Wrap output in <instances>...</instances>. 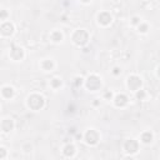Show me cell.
Wrapping results in <instances>:
<instances>
[{
    "instance_id": "24",
    "label": "cell",
    "mask_w": 160,
    "mask_h": 160,
    "mask_svg": "<svg viewBox=\"0 0 160 160\" xmlns=\"http://www.w3.org/2000/svg\"><path fill=\"white\" fill-rule=\"evenodd\" d=\"M8 158V150L5 146H0V160H5Z\"/></svg>"
},
{
    "instance_id": "10",
    "label": "cell",
    "mask_w": 160,
    "mask_h": 160,
    "mask_svg": "<svg viewBox=\"0 0 160 160\" xmlns=\"http://www.w3.org/2000/svg\"><path fill=\"white\" fill-rule=\"evenodd\" d=\"M0 129H1V132L2 134L11 132L15 129V121H14V119L10 118V116L1 119V121H0Z\"/></svg>"
},
{
    "instance_id": "2",
    "label": "cell",
    "mask_w": 160,
    "mask_h": 160,
    "mask_svg": "<svg viewBox=\"0 0 160 160\" xmlns=\"http://www.w3.org/2000/svg\"><path fill=\"white\" fill-rule=\"evenodd\" d=\"M90 40V34L88 30L85 29H76L72 35H71V41L74 45L79 46V48H84L89 44Z\"/></svg>"
},
{
    "instance_id": "15",
    "label": "cell",
    "mask_w": 160,
    "mask_h": 160,
    "mask_svg": "<svg viewBox=\"0 0 160 160\" xmlns=\"http://www.w3.org/2000/svg\"><path fill=\"white\" fill-rule=\"evenodd\" d=\"M55 66H56V64H55V61H54L52 59H44V60H41V62H40V68H41L44 71H46V72L52 71V70L55 69Z\"/></svg>"
},
{
    "instance_id": "22",
    "label": "cell",
    "mask_w": 160,
    "mask_h": 160,
    "mask_svg": "<svg viewBox=\"0 0 160 160\" xmlns=\"http://www.w3.org/2000/svg\"><path fill=\"white\" fill-rule=\"evenodd\" d=\"M114 96H115V94L112 92V91H110V90H105L104 92H102V99L104 100H108V101H112V99H114Z\"/></svg>"
},
{
    "instance_id": "12",
    "label": "cell",
    "mask_w": 160,
    "mask_h": 160,
    "mask_svg": "<svg viewBox=\"0 0 160 160\" xmlns=\"http://www.w3.org/2000/svg\"><path fill=\"white\" fill-rule=\"evenodd\" d=\"M0 94H1V98L4 100H11L15 96V89L11 85H2Z\"/></svg>"
},
{
    "instance_id": "5",
    "label": "cell",
    "mask_w": 160,
    "mask_h": 160,
    "mask_svg": "<svg viewBox=\"0 0 160 160\" xmlns=\"http://www.w3.org/2000/svg\"><path fill=\"white\" fill-rule=\"evenodd\" d=\"M100 138H101L100 132L96 129H92V128L88 129L82 135V139H84L85 144L89 145V146H95L100 141Z\"/></svg>"
},
{
    "instance_id": "9",
    "label": "cell",
    "mask_w": 160,
    "mask_h": 160,
    "mask_svg": "<svg viewBox=\"0 0 160 160\" xmlns=\"http://www.w3.org/2000/svg\"><path fill=\"white\" fill-rule=\"evenodd\" d=\"M9 58L15 61V62H19V61H22L24 58H25V50L24 48L21 46H12L9 51Z\"/></svg>"
},
{
    "instance_id": "20",
    "label": "cell",
    "mask_w": 160,
    "mask_h": 160,
    "mask_svg": "<svg viewBox=\"0 0 160 160\" xmlns=\"http://www.w3.org/2000/svg\"><path fill=\"white\" fill-rule=\"evenodd\" d=\"M141 21H142V20H141V18H140L139 15H134V16H131V19H130V25L136 28Z\"/></svg>"
},
{
    "instance_id": "4",
    "label": "cell",
    "mask_w": 160,
    "mask_h": 160,
    "mask_svg": "<svg viewBox=\"0 0 160 160\" xmlns=\"http://www.w3.org/2000/svg\"><path fill=\"white\" fill-rule=\"evenodd\" d=\"M122 150H124V152L126 155L132 156V155L139 152V150H140V141L136 140V139H132V138L126 139L124 141V144H122Z\"/></svg>"
},
{
    "instance_id": "7",
    "label": "cell",
    "mask_w": 160,
    "mask_h": 160,
    "mask_svg": "<svg viewBox=\"0 0 160 160\" xmlns=\"http://www.w3.org/2000/svg\"><path fill=\"white\" fill-rule=\"evenodd\" d=\"M14 32H15V25H14L12 21L6 20V21L1 22V25H0V35L2 38H10V36H12Z\"/></svg>"
},
{
    "instance_id": "11",
    "label": "cell",
    "mask_w": 160,
    "mask_h": 160,
    "mask_svg": "<svg viewBox=\"0 0 160 160\" xmlns=\"http://www.w3.org/2000/svg\"><path fill=\"white\" fill-rule=\"evenodd\" d=\"M112 104L115 108H125L128 104H129V98L126 94L124 92H119V94H115L114 99H112Z\"/></svg>"
},
{
    "instance_id": "21",
    "label": "cell",
    "mask_w": 160,
    "mask_h": 160,
    "mask_svg": "<svg viewBox=\"0 0 160 160\" xmlns=\"http://www.w3.org/2000/svg\"><path fill=\"white\" fill-rule=\"evenodd\" d=\"M85 84V79L82 78V76H75L74 78V85L76 86V88H80V86H82Z\"/></svg>"
},
{
    "instance_id": "13",
    "label": "cell",
    "mask_w": 160,
    "mask_h": 160,
    "mask_svg": "<svg viewBox=\"0 0 160 160\" xmlns=\"http://www.w3.org/2000/svg\"><path fill=\"white\" fill-rule=\"evenodd\" d=\"M61 151H62V155L65 158H74L76 155V146L72 142H68L62 146Z\"/></svg>"
},
{
    "instance_id": "8",
    "label": "cell",
    "mask_w": 160,
    "mask_h": 160,
    "mask_svg": "<svg viewBox=\"0 0 160 160\" xmlns=\"http://www.w3.org/2000/svg\"><path fill=\"white\" fill-rule=\"evenodd\" d=\"M96 22H98L100 26L106 28V26H109V25L112 22V15H111L109 11H106V10L100 11V12L96 15Z\"/></svg>"
},
{
    "instance_id": "17",
    "label": "cell",
    "mask_w": 160,
    "mask_h": 160,
    "mask_svg": "<svg viewBox=\"0 0 160 160\" xmlns=\"http://www.w3.org/2000/svg\"><path fill=\"white\" fill-rule=\"evenodd\" d=\"M61 86H62V80H61L60 78L55 76V78L50 79V88H51V89L58 90V89H60Z\"/></svg>"
},
{
    "instance_id": "3",
    "label": "cell",
    "mask_w": 160,
    "mask_h": 160,
    "mask_svg": "<svg viewBox=\"0 0 160 160\" xmlns=\"http://www.w3.org/2000/svg\"><path fill=\"white\" fill-rule=\"evenodd\" d=\"M84 86L86 88V90L89 91H99L102 86V79L101 76H99L98 74H89L85 78V84Z\"/></svg>"
},
{
    "instance_id": "18",
    "label": "cell",
    "mask_w": 160,
    "mask_h": 160,
    "mask_svg": "<svg viewBox=\"0 0 160 160\" xmlns=\"http://www.w3.org/2000/svg\"><path fill=\"white\" fill-rule=\"evenodd\" d=\"M136 29H138V31H139L140 34H148V31L150 30L149 24H148V22H145V21H141V22L136 26Z\"/></svg>"
},
{
    "instance_id": "25",
    "label": "cell",
    "mask_w": 160,
    "mask_h": 160,
    "mask_svg": "<svg viewBox=\"0 0 160 160\" xmlns=\"http://www.w3.org/2000/svg\"><path fill=\"white\" fill-rule=\"evenodd\" d=\"M111 74H112L114 76H119V75L121 74V68H120V66H114L112 70H111Z\"/></svg>"
},
{
    "instance_id": "16",
    "label": "cell",
    "mask_w": 160,
    "mask_h": 160,
    "mask_svg": "<svg viewBox=\"0 0 160 160\" xmlns=\"http://www.w3.org/2000/svg\"><path fill=\"white\" fill-rule=\"evenodd\" d=\"M50 40L54 42V44H60L62 40H64V34L60 31V30H52L50 32Z\"/></svg>"
},
{
    "instance_id": "28",
    "label": "cell",
    "mask_w": 160,
    "mask_h": 160,
    "mask_svg": "<svg viewBox=\"0 0 160 160\" xmlns=\"http://www.w3.org/2000/svg\"><path fill=\"white\" fill-rule=\"evenodd\" d=\"M80 1H81L82 4H90V2L92 1V0H80Z\"/></svg>"
},
{
    "instance_id": "14",
    "label": "cell",
    "mask_w": 160,
    "mask_h": 160,
    "mask_svg": "<svg viewBox=\"0 0 160 160\" xmlns=\"http://www.w3.org/2000/svg\"><path fill=\"white\" fill-rule=\"evenodd\" d=\"M139 141L144 145H150L152 141H154V132L150 131V130H145L140 134V138H139Z\"/></svg>"
},
{
    "instance_id": "6",
    "label": "cell",
    "mask_w": 160,
    "mask_h": 160,
    "mask_svg": "<svg viewBox=\"0 0 160 160\" xmlns=\"http://www.w3.org/2000/svg\"><path fill=\"white\" fill-rule=\"evenodd\" d=\"M126 88L132 92H135L136 90L141 89L142 88V78L140 75H138V74L129 75L126 78Z\"/></svg>"
},
{
    "instance_id": "19",
    "label": "cell",
    "mask_w": 160,
    "mask_h": 160,
    "mask_svg": "<svg viewBox=\"0 0 160 160\" xmlns=\"http://www.w3.org/2000/svg\"><path fill=\"white\" fill-rule=\"evenodd\" d=\"M134 94H135V98H136L138 100H145V99H146V96H148L146 90H144L142 88H141V89H139V90H136Z\"/></svg>"
},
{
    "instance_id": "1",
    "label": "cell",
    "mask_w": 160,
    "mask_h": 160,
    "mask_svg": "<svg viewBox=\"0 0 160 160\" xmlns=\"http://www.w3.org/2000/svg\"><path fill=\"white\" fill-rule=\"evenodd\" d=\"M26 106L32 111H39L45 106V98L39 92H32L26 98Z\"/></svg>"
},
{
    "instance_id": "27",
    "label": "cell",
    "mask_w": 160,
    "mask_h": 160,
    "mask_svg": "<svg viewBox=\"0 0 160 160\" xmlns=\"http://www.w3.org/2000/svg\"><path fill=\"white\" fill-rule=\"evenodd\" d=\"M156 76H158V78L160 79V65H159V66L156 68Z\"/></svg>"
},
{
    "instance_id": "26",
    "label": "cell",
    "mask_w": 160,
    "mask_h": 160,
    "mask_svg": "<svg viewBox=\"0 0 160 160\" xmlns=\"http://www.w3.org/2000/svg\"><path fill=\"white\" fill-rule=\"evenodd\" d=\"M94 100H95V101H94L92 104H94L95 106H98V105H100V99H94Z\"/></svg>"
},
{
    "instance_id": "23",
    "label": "cell",
    "mask_w": 160,
    "mask_h": 160,
    "mask_svg": "<svg viewBox=\"0 0 160 160\" xmlns=\"http://www.w3.org/2000/svg\"><path fill=\"white\" fill-rule=\"evenodd\" d=\"M9 16H10V14H9V11L6 10V9H1L0 10V20H1V22L2 21H6V20H9Z\"/></svg>"
}]
</instances>
